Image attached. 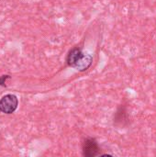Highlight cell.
<instances>
[{
    "instance_id": "7a4b0ae2",
    "label": "cell",
    "mask_w": 156,
    "mask_h": 157,
    "mask_svg": "<svg viewBox=\"0 0 156 157\" xmlns=\"http://www.w3.org/2000/svg\"><path fill=\"white\" fill-rule=\"evenodd\" d=\"M18 100L15 95L8 94L0 99V111L5 114H12L17 108Z\"/></svg>"
},
{
    "instance_id": "6da1fadb",
    "label": "cell",
    "mask_w": 156,
    "mask_h": 157,
    "mask_svg": "<svg viewBox=\"0 0 156 157\" xmlns=\"http://www.w3.org/2000/svg\"><path fill=\"white\" fill-rule=\"evenodd\" d=\"M93 63V57L89 53L83 52L80 49L74 48L69 52L67 55V63L69 66L78 70L86 71L87 70Z\"/></svg>"
},
{
    "instance_id": "3957f363",
    "label": "cell",
    "mask_w": 156,
    "mask_h": 157,
    "mask_svg": "<svg viewBox=\"0 0 156 157\" xmlns=\"http://www.w3.org/2000/svg\"><path fill=\"white\" fill-rule=\"evenodd\" d=\"M83 152H84V155L88 157L100 155L99 146L97 143L96 142V140L92 138L86 140V142L84 143V146H83Z\"/></svg>"
},
{
    "instance_id": "277c9868",
    "label": "cell",
    "mask_w": 156,
    "mask_h": 157,
    "mask_svg": "<svg viewBox=\"0 0 156 157\" xmlns=\"http://www.w3.org/2000/svg\"><path fill=\"white\" fill-rule=\"evenodd\" d=\"M10 76L9 75H2L0 77V86H5V83L6 81V79H9Z\"/></svg>"
}]
</instances>
